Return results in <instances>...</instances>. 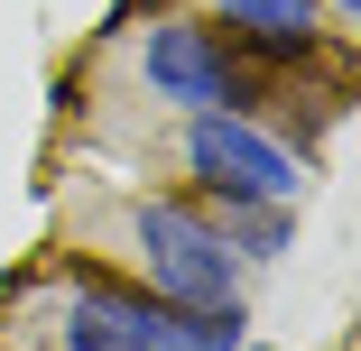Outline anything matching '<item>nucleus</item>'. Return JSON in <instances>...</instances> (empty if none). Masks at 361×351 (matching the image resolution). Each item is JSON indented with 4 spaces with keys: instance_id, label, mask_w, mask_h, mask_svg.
<instances>
[{
    "instance_id": "f257e3e1",
    "label": "nucleus",
    "mask_w": 361,
    "mask_h": 351,
    "mask_svg": "<svg viewBox=\"0 0 361 351\" xmlns=\"http://www.w3.org/2000/svg\"><path fill=\"white\" fill-rule=\"evenodd\" d=\"M185 167H195L204 194H223V213H232V203H287V194L306 185L297 158H287L278 139H259L250 120H232V111H195V129H185Z\"/></svg>"
},
{
    "instance_id": "f03ea898",
    "label": "nucleus",
    "mask_w": 361,
    "mask_h": 351,
    "mask_svg": "<svg viewBox=\"0 0 361 351\" xmlns=\"http://www.w3.org/2000/svg\"><path fill=\"white\" fill-rule=\"evenodd\" d=\"M139 241H149V277H158L167 305H195V314L232 305V250H223L213 222H195L185 203H149V213H139Z\"/></svg>"
},
{
    "instance_id": "7ed1b4c3",
    "label": "nucleus",
    "mask_w": 361,
    "mask_h": 351,
    "mask_svg": "<svg viewBox=\"0 0 361 351\" xmlns=\"http://www.w3.org/2000/svg\"><path fill=\"white\" fill-rule=\"evenodd\" d=\"M149 84H158L167 102H195V111H241V102H250V84H241V65L223 56V37L195 28V19L149 28Z\"/></svg>"
},
{
    "instance_id": "20e7f679",
    "label": "nucleus",
    "mask_w": 361,
    "mask_h": 351,
    "mask_svg": "<svg viewBox=\"0 0 361 351\" xmlns=\"http://www.w3.org/2000/svg\"><path fill=\"white\" fill-rule=\"evenodd\" d=\"M65 351H185V305H149V296H84L65 314Z\"/></svg>"
},
{
    "instance_id": "39448f33",
    "label": "nucleus",
    "mask_w": 361,
    "mask_h": 351,
    "mask_svg": "<svg viewBox=\"0 0 361 351\" xmlns=\"http://www.w3.org/2000/svg\"><path fill=\"white\" fill-rule=\"evenodd\" d=\"M223 19H241V37H250L259 56H306L315 0H223Z\"/></svg>"
},
{
    "instance_id": "423d86ee",
    "label": "nucleus",
    "mask_w": 361,
    "mask_h": 351,
    "mask_svg": "<svg viewBox=\"0 0 361 351\" xmlns=\"http://www.w3.org/2000/svg\"><path fill=\"white\" fill-rule=\"evenodd\" d=\"M223 222H232V241H250V259H269L287 241V213H278V203H232Z\"/></svg>"
}]
</instances>
